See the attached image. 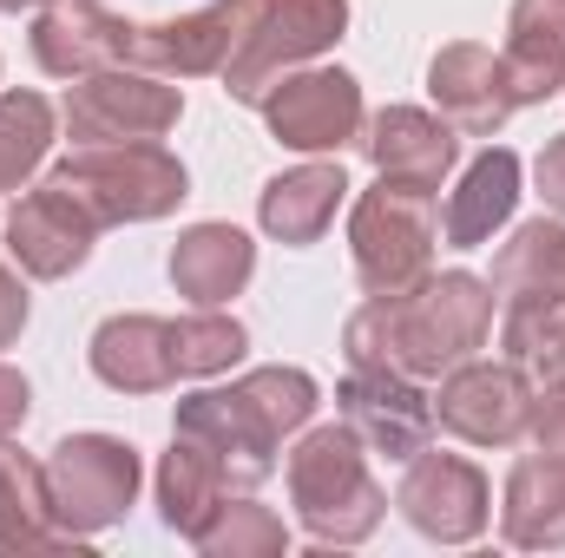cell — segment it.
I'll return each mask as SVG.
<instances>
[{
  "instance_id": "1",
  "label": "cell",
  "mask_w": 565,
  "mask_h": 558,
  "mask_svg": "<svg viewBox=\"0 0 565 558\" xmlns=\"http://www.w3.org/2000/svg\"><path fill=\"white\" fill-rule=\"evenodd\" d=\"M487 329H493V282L473 270H447L395 296H369L349 315L342 348L349 368H395L415 382H440L447 368L473 362Z\"/></svg>"
},
{
  "instance_id": "2",
  "label": "cell",
  "mask_w": 565,
  "mask_h": 558,
  "mask_svg": "<svg viewBox=\"0 0 565 558\" xmlns=\"http://www.w3.org/2000/svg\"><path fill=\"white\" fill-rule=\"evenodd\" d=\"M46 184H60L99 230L106 224H151L171 217L184 204V164L158 139H126V144H73Z\"/></svg>"
},
{
  "instance_id": "3",
  "label": "cell",
  "mask_w": 565,
  "mask_h": 558,
  "mask_svg": "<svg viewBox=\"0 0 565 558\" xmlns=\"http://www.w3.org/2000/svg\"><path fill=\"white\" fill-rule=\"evenodd\" d=\"M289 500L302 533L322 546H362L388 513V493L369 473V447L349 427L302 433V447L289 453Z\"/></svg>"
},
{
  "instance_id": "4",
  "label": "cell",
  "mask_w": 565,
  "mask_h": 558,
  "mask_svg": "<svg viewBox=\"0 0 565 558\" xmlns=\"http://www.w3.org/2000/svg\"><path fill=\"white\" fill-rule=\"evenodd\" d=\"M349 250H355V277L369 296L415 289L434 270V191L395 184V178L362 191L349 217Z\"/></svg>"
},
{
  "instance_id": "5",
  "label": "cell",
  "mask_w": 565,
  "mask_h": 558,
  "mask_svg": "<svg viewBox=\"0 0 565 558\" xmlns=\"http://www.w3.org/2000/svg\"><path fill=\"white\" fill-rule=\"evenodd\" d=\"M139 447L119 440V433H66L53 453H46V500H53V519L73 533V539H93L106 526H119L139 500Z\"/></svg>"
},
{
  "instance_id": "6",
  "label": "cell",
  "mask_w": 565,
  "mask_h": 558,
  "mask_svg": "<svg viewBox=\"0 0 565 558\" xmlns=\"http://www.w3.org/2000/svg\"><path fill=\"white\" fill-rule=\"evenodd\" d=\"M73 144H126V139H164L184 119V93L164 86L145 66H106L73 79L66 106H60Z\"/></svg>"
},
{
  "instance_id": "7",
  "label": "cell",
  "mask_w": 565,
  "mask_h": 558,
  "mask_svg": "<svg viewBox=\"0 0 565 558\" xmlns=\"http://www.w3.org/2000/svg\"><path fill=\"white\" fill-rule=\"evenodd\" d=\"M270 0H211L184 20H158V26H132V66L158 73V79H211L231 73V60L250 46L257 20Z\"/></svg>"
},
{
  "instance_id": "8",
  "label": "cell",
  "mask_w": 565,
  "mask_h": 558,
  "mask_svg": "<svg viewBox=\"0 0 565 558\" xmlns=\"http://www.w3.org/2000/svg\"><path fill=\"white\" fill-rule=\"evenodd\" d=\"M342 26H349V0H270L264 20H257V33H250V46L224 73V93L244 99V106H257L289 66L329 53L342 40Z\"/></svg>"
},
{
  "instance_id": "9",
  "label": "cell",
  "mask_w": 565,
  "mask_h": 558,
  "mask_svg": "<svg viewBox=\"0 0 565 558\" xmlns=\"http://www.w3.org/2000/svg\"><path fill=\"white\" fill-rule=\"evenodd\" d=\"M171 433H178V440H191V447L224 473V486H231V493H250V486H264V480L277 473V447H282V440L250 415V408H244V395H237V388L184 395V401H178V420H171Z\"/></svg>"
},
{
  "instance_id": "10",
  "label": "cell",
  "mask_w": 565,
  "mask_h": 558,
  "mask_svg": "<svg viewBox=\"0 0 565 558\" xmlns=\"http://www.w3.org/2000/svg\"><path fill=\"white\" fill-rule=\"evenodd\" d=\"M257 106H264L270 139L289 144V151H342L349 139H362V86L342 66L289 73Z\"/></svg>"
},
{
  "instance_id": "11",
  "label": "cell",
  "mask_w": 565,
  "mask_h": 558,
  "mask_svg": "<svg viewBox=\"0 0 565 558\" xmlns=\"http://www.w3.org/2000/svg\"><path fill=\"white\" fill-rule=\"evenodd\" d=\"M335 415L369 453L388 460H415L434 440V395H422V382L395 368H355L335 388Z\"/></svg>"
},
{
  "instance_id": "12",
  "label": "cell",
  "mask_w": 565,
  "mask_h": 558,
  "mask_svg": "<svg viewBox=\"0 0 565 558\" xmlns=\"http://www.w3.org/2000/svg\"><path fill=\"white\" fill-rule=\"evenodd\" d=\"M395 506H402V519L422 539H434V546H467V539L487 533L493 493H487V473L473 460H460V453H415Z\"/></svg>"
},
{
  "instance_id": "13",
  "label": "cell",
  "mask_w": 565,
  "mask_h": 558,
  "mask_svg": "<svg viewBox=\"0 0 565 558\" xmlns=\"http://www.w3.org/2000/svg\"><path fill=\"white\" fill-rule=\"evenodd\" d=\"M533 415V382L513 362H460L440 375L434 420L473 447H513Z\"/></svg>"
},
{
  "instance_id": "14",
  "label": "cell",
  "mask_w": 565,
  "mask_h": 558,
  "mask_svg": "<svg viewBox=\"0 0 565 558\" xmlns=\"http://www.w3.org/2000/svg\"><path fill=\"white\" fill-rule=\"evenodd\" d=\"M427 93L440 106V119L467 139H493L513 112H520V93H513V73L493 46L480 40H454L427 60Z\"/></svg>"
},
{
  "instance_id": "15",
  "label": "cell",
  "mask_w": 565,
  "mask_h": 558,
  "mask_svg": "<svg viewBox=\"0 0 565 558\" xmlns=\"http://www.w3.org/2000/svg\"><path fill=\"white\" fill-rule=\"evenodd\" d=\"M33 60L53 79H86L106 66H132V20L99 0H46L33 20Z\"/></svg>"
},
{
  "instance_id": "16",
  "label": "cell",
  "mask_w": 565,
  "mask_h": 558,
  "mask_svg": "<svg viewBox=\"0 0 565 558\" xmlns=\"http://www.w3.org/2000/svg\"><path fill=\"white\" fill-rule=\"evenodd\" d=\"M93 244H99V224H93L60 184L26 191V197L13 204V217H7V250H13V264L40 282H60V277H73V270H86Z\"/></svg>"
},
{
  "instance_id": "17",
  "label": "cell",
  "mask_w": 565,
  "mask_h": 558,
  "mask_svg": "<svg viewBox=\"0 0 565 558\" xmlns=\"http://www.w3.org/2000/svg\"><path fill=\"white\" fill-rule=\"evenodd\" d=\"M362 144H369V158H375L382 178L422 184V191H440V178H447L454 158H460L454 126L434 119V112H422V106H382V112L369 119V139Z\"/></svg>"
},
{
  "instance_id": "18",
  "label": "cell",
  "mask_w": 565,
  "mask_h": 558,
  "mask_svg": "<svg viewBox=\"0 0 565 558\" xmlns=\"http://www.w3.org/2000/svg\"><path fill=\"white\" fill-rule=\"evenodd\" d=\"M257 277V244L237 224H191L171 244V289L191 296L198 309H224Z\"/></svg>"
},
{
  "instance_id": "19",
  "label": "cell",
  "mask_w": 565,
  "mask_h": 558,
  "mask_svg": "<svg viewBox=\"0 0 565 558\" xmlns=\"http://www.w3.org/2000/svg\"><path fill=\"white\" fill-rule=\"evenodd\" d=\"M93 375L119 395H158L178 382V362H171V322L158 315H106L93 329Z\"/></svg>"
},
{
  "instance_id": "20",
  "label": "cell",
  "mask_w": 565,
  "mask_h": 558,
  "mask_svg": "<svg viewBox=\"0 0 565 558\" xmlns=\"http://www.w3.org/2000/svg\"><path fill=\"white\" fill-rule=\"evenodd\" d=\"M342 197H349V178H342V164H296V171H277L270 184H264V197H257V224L289 244V250H302V244H316L329 224H335V211H342Z\"/></svg>"
},
{
  "instance_id": "21",
  "label": "cell",
  "mask_w": 565,
  "mask_h": 558,
  "mask_svg": "<svg viewBox=\"0 0 565 558\" xmlns=\"http://www.w3.org/2000/svg\"><path fill=\"white\" fill-rule=\"evenodd\" d=\"M507 73L520 106H546L565 93V0H513L507 13Z\"/></svg>"
},
{
  "instance_id": "22",
  "label": "cell",
  "mask_w": 565,
  "mask_h": 558,
  "mask_svg": "<svg viewBox=\"0 0 565 558\" xmlns=\"http://www.w3.org/2000/svg\"><path fill=\"white\" fill-rule=\"evenodd\" d=\"M513 204H520V158H513L507 144H493V151H480V158L460 171V184H454V197H447V244H454V250L493 244V230L513 217Z\"/></svg>"
},
{
  "instance_id": "23",
  "label": "cell",
  "mask_w": 565,
  "mask_h": 558,
  "mask_svg": "<svg viewBox=\"0 0 565 558\" xmlns=\"http://www.w3.org/2000/svg\"><path fill=\"white\" fill-rule=\"evenodd\" d=\"M500 533L520 552H559L565 546V460L559 453H533V460H520L507 473Z\"/></svg>"
},
{
  "instance_id": "24",
  "label": "cell",
  "mask_w": 565,
  "mask_h": 558,
  "mask_svg": "<svg viewBox=\"0 0 565 558\" xmlns=\"http://www.w3.org/2000/svg\"><path fill=\"white\" fill-rule=\"evenodd\" d=\"M46 546H73V533L53 519L46 466L0 440V552H46Z\"/></svg>"
},
{
  "instance_id": "25",
  "label": "cell",
  "mask_w": 565,
  "mask_h": 558,
  "mask_svg": "<svg viewBox=\"0 0 565 558\" xmlns=\"http://www.w3.org/2000/svg\"><path fill=\"white\" fill-rule=\"evenodd\" d=\"M224 500H231L224 473H217L191 440H178V433H171V453L158 460V513H164V526H171L178 539H198Z\"/></svg>"
},
{
  "instance_id": "26",
  "label": "cell",
  "mask_w": 565,
  "mask_h": 558,
  "mask_svg": "<svg viewBox=\"0 0 565 558\" xmlns=\"http://www.w3.org/2000/svg\"><path fill=\"white\" fill-rule=\"evenodd\" d=\"M500 348L526 382H565V296H520L500 322Z\"/></svg>"
},
{
  "instance_id": "27",
  "label": "cell",
  "mask_w": 565,
  "mask_h": 558,
  "mask_svg": "<svg viewBox=\"0 0 565 558\" xmlns=\"http://www.w3.org/2000/svg\"><path fill=\"white\" fill-rule=\"evenodd\" d=\"M493 289L500 296H565V224H520L500 257H493Z\"/></svg>"
},
{
  "instance_id": "28",
  "label": "cell",
  "mask_w": 565,
  "mask_h": 558,
  "mask_svg": "<svg viewBox=\"0 0 565 558\" xmlns=\"http://www.w3.org/2000/svg\"><path fill=\"white\" fill-rule=\"evenodd\" d=\"M53 151V106L40 93H0V191H20Z\"/></svg>"
},
{
  "instance_id": "29",
  "label": "cell",
  "mask_w": 565,
  "mask_h": 558,
  "mask_svg": "<svg viewBox=\"0 0 565 558\" xmlns=\"http://www.w3.org/2000/svg\"><path fill=\"white\" fill-rule=\"evenodd\" d=\"M191 546L204 558H277V552H289V526L270 506H257V500H224Z\"/></svg>"
},
{
  "instance_id": "30",
  "label": "cell",
  "mask_w": 565,
  "mask_h": 558,
  "mask_svg": "<svg viewBox=\"0 0 565 558\" xmlns=\"http://www.w3.org/2000/svg\"><path fill=\"white\" fill-rule=\"evenodd\" d=\"M250 335L237 315H217V309H198L184 322H171V362H178V382H198V375H224L231 362H244Z\"/></svg>"
},
{
  "instance_id": "31",
  "label": "cell",
  "mask_w": 565,
  "mask_h": 558,
  "mask_svg": "<svg viewBox=\"0 0 565 558\" xmlns=\"http://www.w3.org/2000/svg\"><path fill=\"white\" fill-rule=\"evenodd\" d=\"M237 395H244V408L264 420L277 440H289V433H302L309 427V415H316V382L302 375V368H250L244 382H237Z\"/></svg>"
},
{
  "instance_id": "32",
  "label": "cell",
  "mask_w": 565,
  "mask_h": 558,
  "mask_svg": "<svg viewBox=\"0 0 565 558\" xmlns=\"http://www.w3.org/2000/svg\"><path fill=\"white\" fill-rule=\"evenodd\" d=\"M526 433H533V447H540V453H559V460H565V382H546V388L533 395Z\"/></svg>"
},
{
  "instance_id": "33",
  "label": "cell",
  "mask_w": 565,
  "mask_h": 558,
  "mask_svg": "<svg viewBox=\"0 0 565 558\" xmlns=\"http://www.w3.org/2000/svg\"><path fill=\"white\" fill-rule=\"evenodd\" d=\"M533 178H540V197H546L553 211H565V132L559 139H546L540 164H533Z\"/></svg>"
},
{
  "instance_id": "34",
  "label": "cell",
  "mask_w": 565,
  "mask_h": 558,
  "mask_svg": "<svg viewBox=\"0 0 565 558\" xmlns=\"http://www.w3.org/2000/svg\"><path fill=\"white\" fill-rule=\"evenodd\" d=\"M20 329H26V282L0 264V348H7Z\"/></svg>"
},
{
  "instance_id": "35",
  "label": "cell",
  "mask_w": 565,
  "mask_h": 558,
  "mask_svg": "<svg viewBox=\"0 0 565 558\" xmlns=\"http://www.w3.org/2000/svg\"><path fill=\"white\" fill-rule=\"evenodd\" d=\"M26 408H33V388H26V375H13V368H0V440L26 420Z\"/></svg>"
},
{
  "instance_id": "36",
  "label": "cell",
  "mask_w": 565,
  "mask_h": 558,
  "mask_svg": "<svg viewBox=\"0 0 565 558\" xmlns=\"http://www.w3.org/2000/svg\"><path fill=\"white\" fill-rule=\"evenodd\" d=\"M7 13H26V7H46V0H0Z\"/></svg>"
}]
</instances>
